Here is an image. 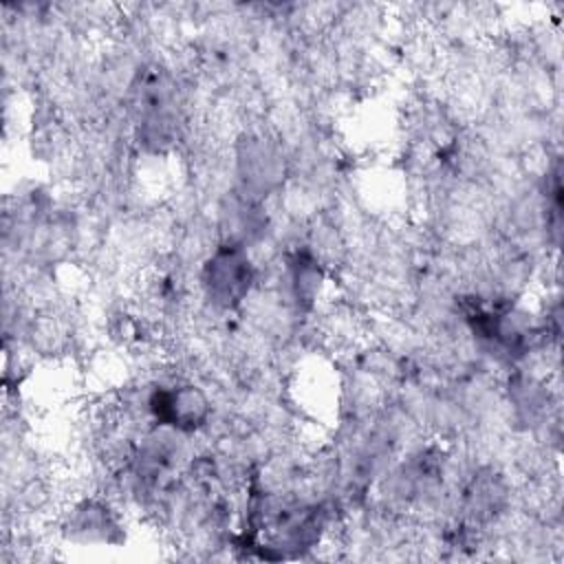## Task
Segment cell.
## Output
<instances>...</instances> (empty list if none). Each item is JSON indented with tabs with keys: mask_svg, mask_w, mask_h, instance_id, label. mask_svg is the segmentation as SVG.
Returning <instances> with one entry per match:
<instances>
[{
	"mask_svg": "<svg viewBox=\"0 0 564 564\" xmlns=\"http://www.w3.org/2000/svg\"><path fill=\"white\" fill-rule=\"evenodd\" d=\"M253 264L242 245L227 242L218 247L203 264L200 284L212 302L220 311H229L242 304L253 286Z\"/></svg>",
	"mask_w": 564,
	"mask_h": 564,
	"instance_id": "obj_1",
	"label": "cell"
},
{
	"mask_svg": "<svg viewBox=\"0 0 564 564\" xmlns=\"http://www.w3.org/2000/svg\"><path fill=\"white\" fill-rule=\"evenodd\" d=\"M240 170L245 187L253 192L251 196H262L273 185H278L282 174V156L273 150V145L256 139L245 145L240 154Z\"/></svg>",
	"mask_w": 564,
	"mask_h": 564,
	"instance_id": "obj_2",
	"label": "cell"
}]
</instances>
